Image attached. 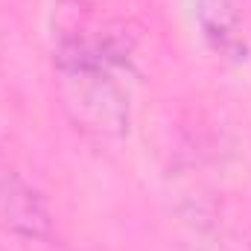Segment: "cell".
I'll list each match as a JSON object with an SVG mask.
<instances>
[{"label": "cell", "instance_id": "obj_2", "mask_svg": "<svg viewBox=\"0 0 251 251\" xmlns=\"http://www.w3.org/2000/svg\"><path fill=\"white\" fill-rule=\"evenodd\" d=\"M0 225L26 240L50 237V213L21 176L0 170Z\"/></svg>", "mask_w": 251, "mask_h": 251}, {"label": "cell", "instance_id": "obj_1", "mask_svg": "<svg viewBox=\"0 0 251 251\" xmlns=\"http://www.w3.org/2000/svg\"><path fill=\"white\" fill-rule=\"evenodd\" d=\"M117 53L85 35H64L59 44V88L73 123L97 134L128 128V94L117 79Z\"/></svg>", "mask_w": 251, "mask_h": 251}]
</instances>
